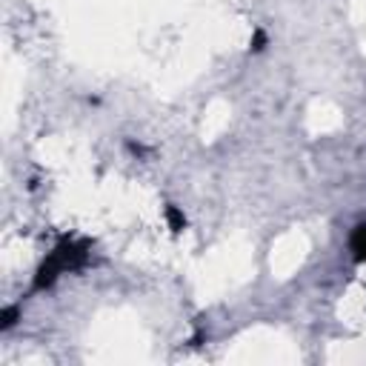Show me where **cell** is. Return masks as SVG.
Returning a JSON list of instances; mask_svg holds the SVG:
<instances>
[{"instance_id":"obj_1","label":"cell","mask_w":366,"mask_h":366,"mask_svg":"<svg viewBox=\"0 0 366 366\" xmlns=\"http://www.w3.org/2000/svg\"><path fill=\"white\" fill-rule=\"evenodd\" d=\"M300 255H303V237H283L281 243H278V252L272 255V266L278 269V272H292L297 264H300Z\"/></svg>"}]
</instances>
